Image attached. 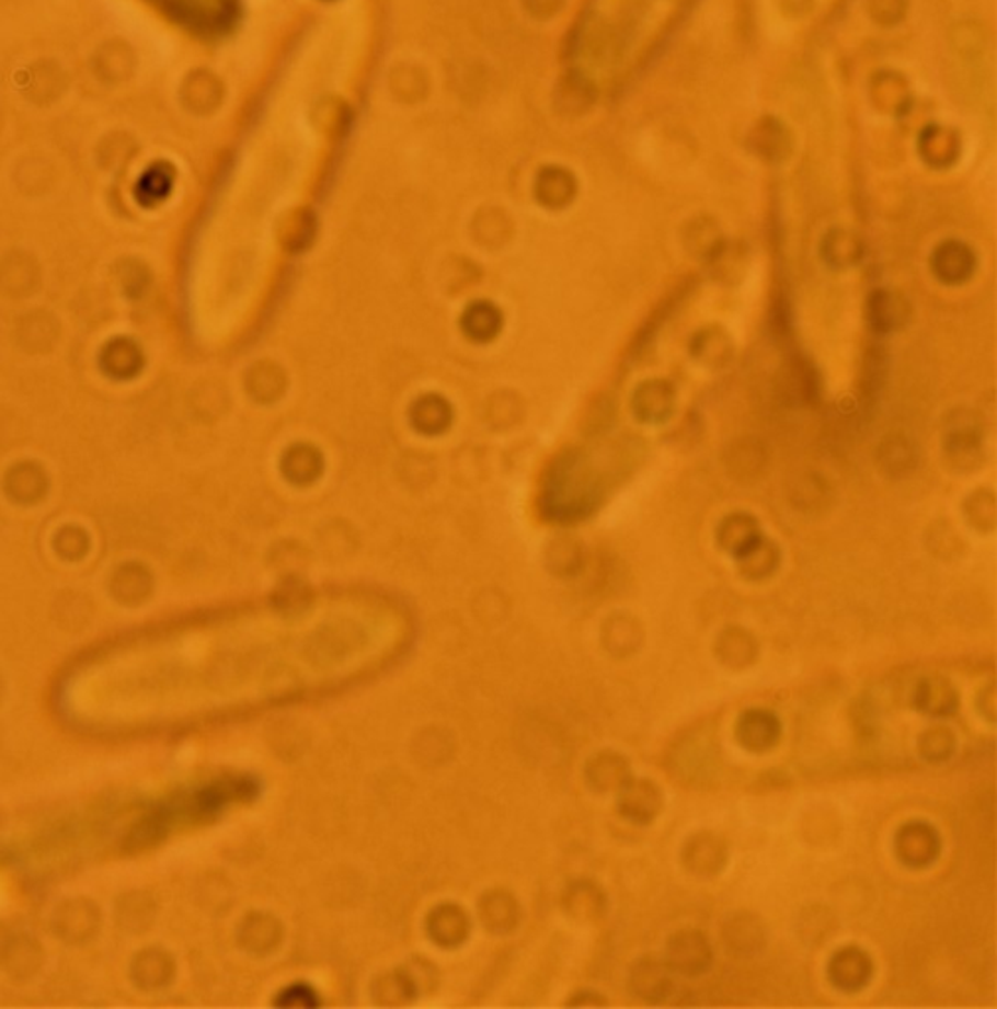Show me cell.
<instances>
[{"mask_svg":"<svg viewBox=\"0 0 997 1009\" xmlns=\"http://www.w3.org/2000/svg\"><path fill=\"white\" fill-rule=\"evenodd\" d=\"M714 951L704 932L678 931L666 942L665 964L676 976L698 978L712 968Z\"/></svg>","mask_w":997,"mask_h":1009,"instance_id":"6da1fadb","label":"cell"},{"mask_svg":"<svg viewBox=\"0 0 997 1009\" xmlns=\"http://www.w3.org/2000/svg\"><path fill=\"white\" fill-rule=\"evenodd\" d=\"M942 850V838L932 824L925 821H910L899 828L895 836V852L903 865L913 870H925L932 863Z\"/></svg>","mask_w":997,"mask_h":1009,"instance_id":"7a4b0ae2","label":"cell"},{"mask_svg":"<svg viewBox=\"0 0 997 1009\" xmlns=\"http://www.w3.org/2000/svg\"><path fill=\"white\" fill-rule=\"evenodd\" d=\"M680 860L686 872L698 878H714L727 865V844L714 833H696L683 846Z\"/></svg>","mask_w":997,"mask_h":1009,"instance_id":"3957f363","label":"cell"},{"mask_svg":"<svg viewBox=\"0 0 997 1009\" xmlns=\"http://www.w3.org/2000/svg\"><path fill=\"white\" fill-rule=\"evenodd\" d=\"M782 724L779 715L765 708H749L737 718L735 737L752 754H765L781 742Z\"/></svg>","mask_w":997,"mask_h":1009,"instance_id":"277c9868","label":"cell"},{"mask_svg":"<svg viewBox=\"0 0 997 1009\" xmlns=\"http://www.w3.org/2000/svg\"><path fill=\"white\" fill-rule=\"evenodd\" d=\"M873 976V962L868 952L850 944L836 952L828 964V978L832 986L848 994L863 990Z\"/></svg>","mask_w":997,"mask_h":1009,"instance_id":"5b68a950","label":"cell"},{"mask_svg":"<svg viewBox=\"0 0 997 1009\" xmlns=\"http://www.w3.org/2000/svg\"><path fill=\"white\" fill-rule=\"evenodd\" d=\"M619 813L629 818L631 823L651 824L663 811V793L653 781L649 779H633L629 777L626 783L619 787Z\"/></svg>","mask_w":997,"mask_h":1009,"instance_id":"8992f818","label":"cell"},{"mask_svg":"<svg viewBox=\"0 0 997 1009\" xmlns=\"http://www.w3.org/2000/svg\"><path fill=\"white\" fill-rule=\"evenodd\" d=\"M675 972L666 966L665 961L643 959L635 964L631 972V988L641 1000L649 1004H665L671 996H675L680 986L673 981Z\"/></svg>","mask_w":997,"mask_h":1009,"instance_id":"52a82bcc","label":"cell"},{"mask_svg":"<svg viewBox=\"0 0 997 1009\" xmlns=\"http://www.w3.org/2000/svg\"><path fill=\"white\" fill-rule=\"evenodd\" d=\"M913 706L930 718H950L959 712V692L947 676H925L915 686Z\"/></svg>","mask_w":997,"mask_h":1009,"instance_id":"ba28073f","label":"cell"},{"mask_svg":"<svg viewBox=\"0 0 997 1009\" xmlns=\"http://www.w3.org/2000/svg\"><path fill=\"white\" fill-rule=\"evenodd\" d=\"M930 268L944 285L966 283L976 271V256L960 241L940 243L930 256Z\"/></svg>","mask_w":997,"mask_h":1009,"instance_id":"9c48e42d","label":"cell"},{"mask_svg":"<svg viewBox=\"0 0 997 1009\" xmlns=\"http://www.w3.org/2000/svg\"><path fill=\"white\" fill-rule=\"evenodd\" d=\"M761 540L763 535L759 532L757 520L744 513L730 515L727 519L722 520L718 529V542L722 544V549L734 554L735 560L744 559Z\"/></svg>","mask_w":997,"mask_h":1009,"instance_id":"30bf717a","label":"cell"},{"mask_svg":"<svg viewBox=\"0 0 997 1009\" xmlns=\"http://www.w3.org/2000/svg\"><path fill=\"white\" fill-rule=\"evenodd\" d=\"M759 655L757 639L742 628L724 629L715 641V657L727 668L742 670L752 667Z\"/></svg>","mask_w":997,"mask_h":1009,"instance_id":"8fae6325","label":"cell"},{"mask_svg":"<svg viewBox=\"0 0 997 1009\" xmlns=\"http://www.w3.org/2000/svg\"><path fill=\"white\" fill-rule=\"evenodd\" d=\"M675 406V391L673 385L666 381L643 382L635 392L633 409L639 421L661 422L673 412Z\"/></svg>","mask_w":997,"mask_h":1009,"instance_id":"7c38bea8","label":"cell"},{"mask_svg":"<svg viewBox=\"0 0 997 1009\" xmlns=\"http://www.w3.org/2000/svg\"><path fill=\"white\" fill-rule=\"evenodd\" d=\"M909 316V305L890 290H875L868 300V320L873 330L881 334L893 332L903 325Z\"/></svg>","mask_w":997,"mask_h":1009,"instance_id":"4fadbf2b","label":"cell"},{"mask_svg":"<svg viewBox=\"0 0 997 1009\" xmlns=\"http://www.w3.org/2000/svg\"><path fill=\"white\" fill-rule=\"evenodd\" d=\"M724 939L737 954H753L761 951L765 944V929L761 921L749 913H740L725 925Z\"/></svg>","mask_w":997,"mask_h":1009,"instance_id":"5bb4252c","label":"cell"},{"mask_svg":"<svg viewBox=\"0 0 997 1009\" xmlns=\"http://www.w3.org/2000/svg\"><path fill=\"white\" fill-rule=\"evenodd\" d=\"M779 550L777 547L769 542V540L763 539L752 552H747L744 559L737 560L740 562V569L744 572V576L752 580H763L767 576H771L772 572L779 566Z\"/></svg>","mask_w":997,"mask_h":1009,"instance_id":"9a60e30c","label":"cell"},{"mask_svg":"<svg viewBox=\"0 0 997 1009\" xmlns=\"http://www.w3.org/2000/svg\"><path fill=\"white\" fill-rule=\"evenodd\" d=\"M956 749V737L944 725L930 727L925 734L920 735L919 754L922 759L929 764H944L954 755Z\"/></svg>","mask_w":997,"mask_h":1009,"instance_id":"2e32d148","label":"cell"},{"mask_svg":"<svg viewBox=\"0 0 997 1009\" xmlns=\"http://www.w3.org/2000/svg\"><path fill=\"white\" fill-rule=\"evenodd\" d=\"M860 253V241H856V237L844 231H832L822 243V255L832 266L853 265Z\"/></svg>","mask_w":997,"mask_h":1009,"instance_id":"e0dca14e","label":"cell"},{"mask_svg":"<svg viewBox=\"0 0 997 1009\" xmlns=\"http://www.w3.org/2000/svg\"><path fill=\"white\" fill-rule=\"evenodd\" d=\"M592 777L596 779L597 787H601V791H607L626 783L631 777V767L623 755L604 754L597 757Z\"/></svg>","mask_w":997,"mask_h":1009,"instance_id":"ac0fdd59","label":"cell"}]
</instances>
